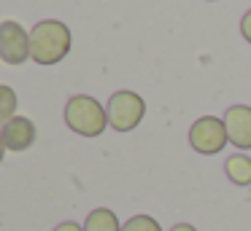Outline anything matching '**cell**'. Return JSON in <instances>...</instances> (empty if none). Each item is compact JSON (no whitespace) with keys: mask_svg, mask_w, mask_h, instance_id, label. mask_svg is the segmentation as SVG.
I'll return each instance as SVG.
<instances>
[{"mask_svg":"<svg viewBox=\"0 0 251 231\" xmlns=\"http://www.w3.org/2000/svg\"><path fill=\"white\" fill-rule=\"evenodd\" d=\"M122 231H162V226H159L157 218H151V215H132V218L122 226Z\"/></svg>","mask_w":251,"mask_h":231,"instance_id":"obj_11","label":"cell"},{"mask_svg":"<svg viewBox=\"0 0 251 231\" xmlns=\"http://www.w3.org/2000/svg\"><path fill=\"white\" fill-rule=\"evenodd\" d=\"M224 126L227 137L238 150H251V107L249 105H232L224 113Z\"/></svg>","mask_w":251,"mask_h":231,"instance_id":"obj_6","label":"cell"},{"mask_svg":"<svg viewBox=\"0 0 251 231\" xmlns=\"http://www.w3.org/2000/svg\"><path fill=\"white\" fill-rule=\"evenodd\" d=\"M170 231H197V229H195V226H192V223H176V226H173V229H170Z\"/></svg>","mask_w":251,"mask_h":231,"instance_id":"obj_14","label":"cell"},{"mask_svg":"<svg viewBox=\"0 0 251 231\" xmlns=\"http://www.w3.org/2000/svg\"><path fill=\"white\" fill-rule=\"evenodd\" d=\"M84 231H122V226H119V218L108 207H98L87 215Z\"/></svg>","mask_w":251,"mask_h":231,"instance_id":"obj_9","label":"cell"},{"mask_svg":"<svg viewBox=\"0 0 251 231\" xmlns=\"http://www.w3.org/2000/svg\"><path fill=\"white\" fill-rule=\"evenodd\" d=\"M227 143V126H224V118L219 116H200L189 126V145L202 156L219 153V150H224Z\"/></svg>","mask_w":251,"mask_h":231,"instance_id":"obj_4","label":"cell"},{"mask_svg":"<svg viewBox=\"0 0 251 231\" xmlns=\"http://www.w3.org/2000/svg\"><path fill=\"white\" fill-rule=\"evenodd\" d=\"M54 231H84V229L78 223H73V220H65V223H60Z\"/></svg>","mask_w":251,"mask_h":231,"instance_id":"obj_13","label":"cell"},{"mask_svg":"<svg viewBox=\"0 0 251 231\" xmlns=\"http://www.w3.org/2000/svg\"><path fill=\"white\" fill-rule=\"evenodd\" d=\"M240 35L246 38V41L251 43V8L243 14V19H240Z\"/></svg>","mask_w":251,"mask_h":231,"instance_id":"obj_12","label":"cell"},{"mask_svg":"<svg viewBox=\"0 0 251 231\" xmlns=\"http://www.w3.org/2000/svg\"><path fill=\"white\" fill-rule=\"evenodd\" d=\"M17 113V91L0 84V126H6Z\"/></svg>","mask_w":251,"mask_h":231,"instance_id":"obj_10","label":"cell"},{"mask_svg":"<svg viewBox=\"0 0 251 231\" xmlns=\"http://www.w3.org/2000/svg\"><path fill=\"white\" fill-rule=\"evenodd\" d=\"M0 132L8 150H27L35 143V124L25 116H14Z\"/></svg>","mask_w":251,"mask_h":231,"instance_id":"obj_7","label":"cell"},{"mask_svg":"<svg viewBox=\"0 0 251 231\" xmlns=\"http://www.w3.org/2000/svg\"><path fill=\"white\" fill-rule=\"evenodd\" d=\"M105 113H108V124L116 129V132H130L135 129L138 124L143 121L146 116V102H143L141 94L130 89H122V91H114L105 105Z\"/></svg>","mask_w":251,"mask_h":231,"instance_id":"obj_3","label":"cell"},{"mask_svg":"<svg viewBox=\"0 0 251 231\" xmlns=\"http://www.w3.org/2000/svg\"><path fill=\"white\" fill-rule=\"evenodd\" d=\"M208 3H213V0H208Z\"/></svg>","mask_w":251,"mask_h":231,"instance_id":"obj_16","label":"cell"},{"mask_svg":"<svg viewBox=\"0 0 251 231\" xmlns=\"http://www.w3.org/2000/svg\"><path fill=\"white\" fill-rule=\"evenodd\" d=\"M224 172L235 186H251V156L232 153L224 161Z\"/></svg>","mask_w":251,"mask_h":231,"instance_id":"obj_8","label":"cell"},{"mask_svg":"<svg viewBox=\"0 0 251 231\" xmlns=\"http://www.w3.org/2000/svg\"><path fill=\"white\" fill-rule=\"evenodd\" d=\"M30 57V35L19 21L6 19L0 24V59L8 64H22Z\"/></svg>","mask_w":251,"mask_h":231,"instance_id":"obj_5","label":"cell"},{"mask_svg":"<svg viewBox=\"0 0 251 231\" xmlns=\"http://www.w3.org/2000/svg\"><path fill=\"white\" fill-rule=\"evenodd\" d=\"M3 153H6V143H3V132H0V161H3Z\"/></svg>","mask_w":251,"mask_h":231,"instance_id":"obj_15","label":"cell"},{"mask_svg":"<svg viewBox=\"0 0 251 231\" xmlns=\"http://www.w3.org/2000/svg\"><path fill=\"white\" fill-rule=\"evenodd\" d=\"M65 124L81 137H98L108 126V113L95 97L76 94L65 105Z\"/></svg>","mask_w":251,"mask_h":231,"instance_id":"obj_2","label":"cell"},{"mask_svg":"<svg viewBox=\"0 0 251 231\" xmlns=\"http://www.w3.org/2000/svg\"><path fill=\"white\" fill-rule=\"evenodd\" d=\"M71 51V30L60 19H44L30 30V57L38 64H57Z\"/></svg>","mask_w":251,"mask_h":231,"instance_id":"obj_1","label":"cell"}]
</instances>
